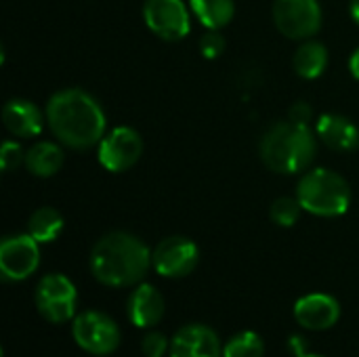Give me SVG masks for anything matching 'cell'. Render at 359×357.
Wrapping results in <instances>:
<instances>
[{"mask_svg":"<svg viewBox=\"0 0 359 357\" xmlns=\"http://www.w3.org/2000/svg\"><path fill=\"white\" fill-rule=\"evenodd\" d=\"M349 11H351V17L355 19V23H359V0H351Z\"/></svg>","mask_w":359,"mask_h":357,"instance_id":"cell-28","label":"cell"},{"mask_svg":"<svg viewBox=\"0 0 359 357\" xmlns=\"http://www.w3.org/2000/svg\"><path fill=\"white\" fill-rule=\"evenodd\" d=\"M143 154L141 135L130 126H118L99 143V162L109 173H124L139 162Z\"/></svg>","mask_w":359,"mask_h":357,"instance_id":"cell-11","label":"cell"},{"mask_svg":"<svg viewBox=\"0 0 359 357\" xmlns=\"http://www.w3.org/2000/svg\"><path fill=\"white\" fill-rule=\"evenodd\" d=\"M38 244L29 234L8 236L0 242V276L4 282H23L38 269Z\"/></svg>","mask_w":359,"mask_h":357,"instance_id":"cell-8","label":"cell"},{"mask_svg":"<svg viewBox=\"0 0 359 357\" xmlns=\"http://www.w3.org/2000/svg\"><path fill=\"white\" fill-rule=\"evenodd\" d=\"M151 265V252L145 242L128 231H111L90 250V274L109 288L141 284Z\"/></svg>","mask_w":359,"mask_h":357,"instance_id":"cell-2","label":"cell"},{"mask_svg":"<svg viewBox=\"0 0 359 357\" xmlns=\"http://www.w3.org/2000/svg\"><path fill=\"white\" fill-rule=\"evenodd\" d=\"M143 19L158 38L168 42L185 38L191 29L189 11L183 0H145Z\"/></svg>","mask_w":359,"mask_h":357,"instance_id":"cell-9","label":"cell"},{"mask_svg":"<svg viewBox=\"0 0 359 357\" xmlns=\"http://www.w3.org/2000/svg\"><path fill=\"white\" fill-rule=\"evenodd\" d=\"M200 261V250L196 242L185 236H170L164 238L151 252L154 269L164 278H185L189 276Z\"/></svg>","mask_w":359,"mask_h":357,"instance_id":"cell-10","label":"cell"},{"mask_svg":"<svg viewBox=\"0 0 359 357\" xmlns=\"http://www.w3.org/2000/svg\"><path fill=\"white\" fill-rule=\"evenodd\" d=\"M21 162H25V154H23L21 145L15 143V141H4L2 143V149H0V168L4 173H11Z\"/></svg>","mask_w":359,"mask_h":357,"instance_id":"cell-24","label":"cell"},{"mask_svg":"<svg viewBox=\"0 0 359 357\" xmlns=\"http://www.w3.org/2000/svg\"><path fill=\"white\" fill-rule=\"evenodd\" d=\"M311 116H313V109H311V105L305 103V101H299V103H294V105L290 107V120H292V122L309 124Z\"/></svg>","mask_w":359,"mask_h":357,"instance_id":"cell-26","label":"cell"},{"mask_svg":"<svg viewBox=\"0 0 359 357\" xmlns=\"http://www.w3.org/2000/svg\"><path fill=\"white\" fill-rule=\"evenodd\" d=\"M46 122L57 141L69 149H88L105 135V112L82 88L55 93L46 103Z\"/></svg>","mask_w":359,"mask_h":357,"instance_id":"cell-1","label":"cell"},{"mask_svg":"<svg viewBox=\"0 0 359 357\" xmlns=\"http://www.w3.org/2000/svg\"><path fill=\"white\" fill-rule=\"evenodd\" d=\"M61 231H63V217L53 206H42L34 210L27 221V234L40 244L57 240Z\"/></svg>","mask_w":359,"mask_h":357,"instance_id":"cell-19","label":"cell"},{"mask_svg":"<svg viewBox=\"0 0 359 357\" xmlns=\"http://www.w3.org/2000/svg\"><path fill=\"white\" fill-rule=\"evenodd\" d=\"M316 135L309 124L284 120L265 130L259 151L269 170L280 175H297L309 168L316 158Z\"/></svg>","mask_w":359,"mask_h":357,"instance_id":"cell-3","label":"cell"},{"mask_svg":"<svg viewBox=\"0 0 359 357\" xmlns=\"http://www.w3.org/2000/svg\"><path fill=\"white\" fill-rule=\"evenodd\" d=\"M34 303L38 314L50 324H65L76 318L78 290L74 282L63 274L44 276L34 292Z\"/></svg>","mask_w":359,"mask_h":357,"instance_id":"cell-5","label":"cell"},{"mask_svg":"<svg viewBox=\"0 0 359 357\" xmlns=\"http://www.w3.org/2000/svg\"><path fill=\"white\" fill-rule=\"evenodd\" d=\"M170 349V341L156 330H149L141 341V351L145 357H164Z\"/></svg>","mask_w":359,"mask_h":357,"instance_id":"cell-23","label":"cell"},{"mask_svg":"<svg viewBox=\"0 0 359 357\" xmlns=\"http://www.w3.org/2000/svg\"><path fill=\"white\" fill-rule=\"evenodd\" d=\"M74 341L80 349L93 356H109L120 345V328L107 314L88 309L74 318L72 324Z\"/></svg>","mask_w":359,"mask_h":357,"instance_id":"cell-6","label":"cell"},{"mask_svg":"<svg viewBox=\"0 0 359 357\" xmlns=\"http://www.w3.org/2000/svg\"><path fill=\"white\" fill-rule=\"evenodd\" d=\"M223 357H265V343L257 332L246 330L223 345Z\"/></svg>","mask_w":359,"mask_h":357,"instance_id":"cell-21","label":"cell"},{"mask_svg":"<svg viewBox=\"0 0 359 357\" xmlns=\"http://www.w3.org/2000/svg\"><path fill=\"white\" fill-rule=\"evenodd\" d=\"M316 135L334 151H353L359 147V128L341 114H324L316 124Z\"/></svg>","mask_w":359,"mask_h":357,"instance_id":"cell-15","label":"cell"},{"mask_svg":"<svg viewBox=\"0 0 359 357\" xmlns=\"http://www.w3.org/2000/svg\"><path fill=\"white\" fill-rule=\"evenodd\" d=\"M164 297L162 292L151 286V284H137L135 290L128 297L126 303V314L130 324H135L137 328H154L162 322L164 318Z\"/></svg>","mask_w":359,"mask_h":357,"instance_id":"cell-14","label":"cell"},{"mask_svg":"<svg viewBox=\"0 0 359 357\" xmlns=\"http://www.w3.org/2000/svg\"><path fill=\"white\" fill-rule=\"evenodd\" d=\"M349 69H351L353 78H358L359 80V48L351 55V59H349Z\"/></svg>","mask_w":359,"mask_h":357,"instance_id":"cell-27","label":"cell"},{"mask_svg":"<svg viewBox=\"0 0 359 357\" xmlns=\"http://www.w3.org/2000/svg\"><path fill=\"white\" fill-rule=\"evenodd\" d=\"M170 357H223L219 335L206 324H187L170 339Z\"/></svg>","mask_w":359,"mask_h":357,"instance_id":"cell-12","label":"cell"},{"mask_svg":"<svg viewBox=\"0 0 359 357\" xmlns=\"http://www.w3.org/2000/svg\"><path fill=\"white\" fill-rule=\"evenodd\" d=\"M297 198L303 210L316 217H341L351 204V187L337 173L328 168H313L299 181Z\"/></svg>","mask_w":359,"mask_h":357,"instance_id":"cell-4","label":"cell"},{"mask_svg":"<svg viewBox=\"0 0 359 357\" xmlns=\"http://www.w3.org/2000/svg\"><path fill=\"white\" fill-rule=\"evenodd\" d=\"M65 160L63 149L57 143L50 141H40L34 143L27 151H25V168L34 175V177H53L61 170Z\"/></svg>","mask_w":359,"mask_h":357,"instance_id":"cell-17","label":"cell"},{"mask_svg":"<svg viewBox=\"0 0 359 357\" xmlns=\"http://www.w3.org/2000/svg\"><path fill=\"white\" fill-rule=\"evenodd\" d=\"M276 27L292 40H309L322 27V8L318 0H276Z\"/></svg>","mask_w":359,"mask_h":357,"instance_id":"cell-7","label":"cell"},{"mask_svg":"<svg viewBox=\"0 0 359 357\" xmlns=\"http://www.w3.org/2000/svg\"><path fill=\"white\" fill-rule=\"evenodd\" d=\"M299 357H324V356H311V353H303V356Z\"/></svg>","mask_w":359,"mask_h":357,"instance_id":"cell-29","label":"cell"},{"mask_svg":"<svg viewBox=\"0 0 359 357\" xmlns=\"http://www.w3.org/2000/svg\"><path fill=\"white\" fill-rule=\"evenodd\" d=\"M301 210H303V206H301L299 198H288V196H286V198H278V200L271 204L269 217H271V221H273L276 225H280V227H292V225L299 221Z\"/></svg>","mask_w":359,"mask_h":357,"instance_id":"cell-22","label":"cell"},{"mask_svg":"<svg viewBox=\"0 0 359 357\" xmlns=\"http://www.w3.org/2000/svg\"><path fill=\"white\" fill-rule=\"evenodd\" d=\"M225 50V38L221 34H217L215 29H210L208 34L202 36L200 40V53L206 57V59H217L221 57Z\"/></svg>","mask_w":359,"mask_h":357,"instance_id":"cell-25","label":"cell"},{"mask_svg":"<svg viewBox=\"0 0 359 357\" xmlns=\"http://www.w3.org/2000/svg\"><path fill=\"white\" fill-rule=\"evenodd\" d=\"M292 65L297 76L305 80L320 78L328 67V48L318 40H307L297 48Z\"/></svg>","mask_w":359,"mask_h":357,"instance_id":"cell-18","label":"cell"},{"mask_svg":"<svg viewBox=\"0 0 359 357\" xmlns=\"http://www.w3.org/2000/svg\"><path fill=\"white\" fill-rule=\"evenodd\" d=\"M341 318V305L334 297L324 292L305 295L294 303V320L305 330H328Z\"/></svg>","mask_w":359,"mask_h":357,"instance_id":"cell-13","label":"cell"},{"mask_svg":"<svg viewBox=\"0 0 359 357\" xmlns=\"http://www.w3.org/2000/svg\"><path fill=\"white\" fill-rule=\"evenodd\" d=\"M189 2H191L194 15L208 29L225 27L233 19V13H236L233 0H189Z\"/></svg>","mask_w":359,"mask_h":357,"instance_id":"cell-20","label":"cell"},{"mask_svg":"<svg viewBox=\"0 0 359 357\" xmlns=\"http://www.w3.org/2000/svg\"><path fill=\"white\" fill-rule=\"evenodd\" d=\"M2 122L8 128L11 135L15 137H36L42 130L44 118L40 114V109L25 99H11L4 107H2Z\"/></svg>","mask_w":359,"mask_h":357,"instance_id":"cell-16","label":"cell"}]
</instances>
